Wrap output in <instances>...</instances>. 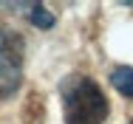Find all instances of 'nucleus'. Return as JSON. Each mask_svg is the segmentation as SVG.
I'll list each match as a JSON object with an SVG mask.
<instances>
[{"mask_svg": "<svg viewBox=\"0 0 133 124\" xmlns=\"http://www.w3.org/2000/svg\"><path fill=\"white\" fill-rule=\"evenodd\" d=\"M62 96V121L65 124H105L110 104L102 87L91 76L74 74L59 85Z\"/></svg>", "mask_w": 133, "mask_h": 124, "instance_id": "nucleus-1", "label": "nucleus"}, {"mask_svg": "<svg viewBox=\"0 0 133 124\" xmlns=\"http://www.w3.org/2000/svg\"><path fill=\"white\" fill-rule=\"evenodd\" d=\"M23 79V40L0 28V99L11 96Z\"/></svg>", "mask_w": 133, "mask_h": 124, "instance_id": "nucleus-2", "label": "nucleus"}, {"mask_svg": "<svg viewBox=\"0 0 133 124\" xmlns=\"http://www.w3.org/2000/svg\"><path fill=\"white\" fill-rule=\"evenodd\" d=\"M110 85H113L122 96L133 99V68H130V65H119V68H113V71H110Z\"/></svg>", "mask_w": 133, "mask_h": 124, "instance_id": "nucleus-3", "label": "nucleus"}, {"mask_svg": "<svg viewBox=\"0 0 133 124\" xmlns=\"http://www.w3.org/2000/svg\"><path fill=\"white\" fill-rule=\"evenodd\" d=\"M31 11H28V20L31 25H37V28H51L57 20H54V14L45 9V6H40V3H34V6H28Z\"/></svg>", "mask_w": 133, "mask_h": 124, "instance_id": "nucleus-4", "label": "nucleus"}, {"mask_svg": "<svg viewBox=\"0 0 133 124\" xmlns=\"http://www.w3.org/2000/svg\"><path fill=\"white\" fill-rule=\"evenodd\" d=\"M128 124H133V119H130V121H128Z\"/></svg>", "mask_w": 133, "mask_h": 124, "instance_id": "nucleus-5", "label": "nucleus"}]
</instances>
